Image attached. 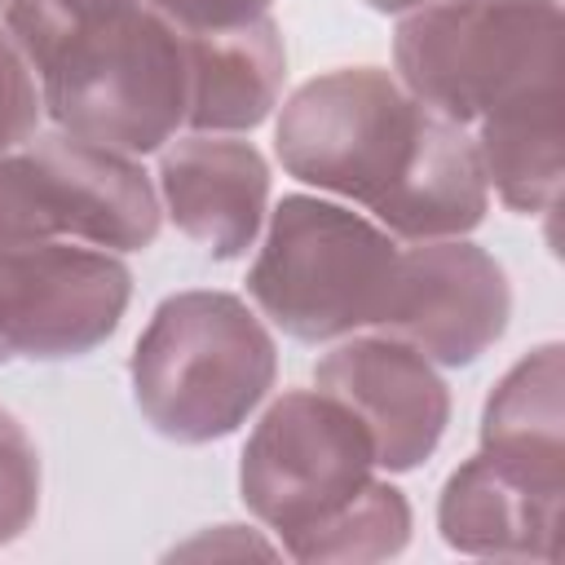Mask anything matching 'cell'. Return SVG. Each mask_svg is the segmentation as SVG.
Wrapping results in <instances>:
<instances>
[{"mask_svg":"<svg viewBox=\"0 0 565 565\" xmlns=\"http://www.w3.org/2000/svg\"><path fill=\"white\" fill-rule=\"evenodd\" d=\"M4 4H9V0H0V9H4Z\"/></svg>","mask_w":565,"mask_h":565,"instance_id":"44dd1931","label":"cell"},{"mask_svg":"<svg viewBox=\"0 0 565 565\" xmlns=\"http://www.w3.org/2000/svg\"><path fill=\"white\" fill-rule=\"evenodd\" d=\"M128 300L119 252L75 238L0 243V366L93 353L119 331Z\"/></svg>","mask_w":565,"mask_h":565,"instance_id":"ba28073f","label":"cell"},{"mask_svg":"<svg viewBox=\"0 0 565 565\" xmlns=\"http://www.w3.org/2000/svg\"><path fill=\"white\" fill-rule=\"evenodd\" d=\"M146 4L168 13L181 31H216L269 13V0H146Z\"/></svg>","mask_w":565,"mask_h":565,"instance_id":"d6986e66","label":"cell"},{"mask_svg":"<svg viewBox=\"0 0 565 565\" xmlns=\"http://www.w3.org/2000/svg\"><path fill=\"white\" fill-rule=\"evenodd\" d=\"M561 344L547 340L530 349L494 384L481 411V450L521 459L534 468L565 472V366Z\"/></svg>","mask_w":565,"mask_h":565,"instance_id":"5bb4252c","label":"cell"},{"mask_svg":"<svg viewBox=\"0 0 565 565\" xmlns=\"http://www.w3.org/2000/svg\"><path fill=\"white\" fill-rule=\"evenodd\" d=\"M40 512V450L26 424L0 406V547L22 539Z\"/></svg>","mask_w":565,"mask_h":565,"instance_id":"2e32d148","label":"cell"},{"mask_svg":"<svg viewBox=\"0 0 565 565\" xmlns=\"http://www.w3.org/2000/svg\"><path fill=\"white\" fill-rule=\"evenodd\" d=\"M274 150L287 177L366 207L402 243L459 238L490 207L472 132L384 66H340L300 84L282 102Z\"/></svg>","mask_w":565,"mask_h":565,"instance_id":"6da1fadb","label":"cell"},{"mask_svg":"<svg viewBox=\"0 0 565 565\" xmlns=\"http://www.w3.org/2000/svg\"><path fill=\"white\" fill-rule=\"evenodd\" d=\"M154 190L172 225L212 260H238L269 216V163L234 132H177L159 146Z\"/></svg>","mask_w":565,"mask_h":565,"instance_id":"8fae6325","label":"cell"},{"mask_svg":"<svg viewBox=\"0 0 565 565\" xmlns=\"http://www.w3.org/2000/svg\"><path fill=\"white\" fill-rule=\"evenodd\" d=\"M35 75L53 128L132 159L168 146L185 128V31L146 0L66 31L35 62Z\"/></svg>","mask_w":565,"mask_h":565,"instance_id":"277c9868","label":"cell"},{"mask_svg":"<svg viewBox=\"0 0 565 565\" xmlns=\"http://www.w3.org/2000/svg\"><path fill=\"white\" fill-rule=\"evenodd\" d=\"M375 477L366 424L322 388H287L247 433L238 490L247 512L291 552Z\"/></svg>","mask_w":565,"mask_h":565,"instance_id":"52a82bcc","label":"cell"},{"mask_svg":"<svg viewBox=\"0 0 565 565\" xmlns=\"http://www.w3.org/2000/svg\"><path fill=\"white\" fill-rule=\"evenodd\" d=\"M565 472L477 450L463 459L437 499L446 547L494 561H556Z\"/></svg>","mask_w":565,"mask_h":565,"instance_id":"7c38bea8","label":"cell"},{"mask_svg":"<svg viewBox=\"0 0 565 565\" xmlns=\"http://www.w3.org/2000/svg\"><path fill=\"white\" fill-rule=\"evenodd\" d=\"M397 252L402 243L366 212L318 194H287L269 212L247 269V296L291 340L331 344L380 327Z\"/></svg>","mask_w":565,"mask_h":565,"instance_id":"5b68a950","label":"cell"},{"mask_svg":"<svg viewBox=\"0 0 565 565\" xmlns=\"http://www.w3.org/2000/svg\"><path fill=\"white\" fill-rule=\"evenodd\" d=\"M375 13H406V9H419V4H428V0H366Z\"/></svg>","mask_w":565,"mask_h":565,"instance_id":"ffe728a7","label":"cell"},{"mask_svg":"<svg viewBox=\"0 0 565 565\" xmlns=\"http://www.w3.org/2000/svg\"><path fill=\"white\" fill-rule=\"evenodd\" d=\"M44 119V97H40V75L13 31L0 22V154L22 146L31 132H40Z\"/></svg>","mask_w":565,"mask_h":565,"instance_id":"ac0fdd59","label":"cell"},{"mask_svg":"<svg viewBox=\"0 0 565 565\" xmlns=\"http://www.w3.org/2000/svg\"><path fill=\"white\" fill-rule=\"evenodd\" d=\"M313 384L340 397L375 441V468L411 472L441 446L450 424V388L411 340L393 331H353L331 340L313 366Z\"/></svg>","mask_w":565,"mask_h":565,"instance_id":"30bf717a","label":"cell"},{"mask_svg":"<svg viewBox=\"0 0 565 565\" xmlns=\"http://www.w3.org/2000/svg\"><path fill=\"white\" fill-rule=\"evenodd\" d=\"M159 190L124 150L49 128L0 154V243L75 238L141 252L159 238Z\"/></svg>","mask_w":565,"mask_h":565,"instance_id":"8992f818","label":"cell"},{"mask_svg":"<svg viewBox=\"0 0 565 565\" xmlns=\"http://www.w3.org/2000/svg\"><path fill=\"white\" fill-rule=\"evenodd\" d=\"M397 79L463 124L521 216L561 194V0H428L397 13Z\"/></svg>","mask_w":565,"mask_h":565,"instance_id":"7a4b0ae2","label":"cell"},{"mask_svg":"<svg viewBox=\"0 0 565 565\" xmlns=\"http://www.w3.org/2000/svg\"><path fill=\"white\" fill-rule=\"evenodd\" d=\"M132 0H9L4 4V26L13 31V40L22 44V53L31 57V66L75 26L110 13V9H124Z\"/></svg>","mask_w":565,"mask_h":565,"instance_id":"e0dca14e","label":"cell"},{"mask_svg":"<svg viewBox=\"0 0 565 565\" xmlns=\"http://www.w3.org/2000/svg\"><path fill=\"white\" fill-rule=\"evenodd\" d=\"M512 318V287L503 265L459 238H424L397 252L393 287L375 331L411 340L437 366L477 362Z\"/></svg>","mask_w":565,"mask_h":565,"instance_id":"9c48e42d","label":"cell"},{"mask_svg":"<svg viewBox=\"0 0 565 565\" xmlns=\"http://www.w3.org/2000/svg\"><path fill=\"white\" fill-rule=\"evenodd\" d=\"M411 543V503L393 481L371 477L331 521L305 534L287 556L305 565L327 561H388Z\"/></svg>","mask_w":565,"mask_h":565,"instance_id":"9a60e30c","label":"cell"},{"mask_svg":"<svg viewBox=\"0 0 565 565\" xmlns=\"http://www.w3.org/2000/svg\"><path fill=\"white\" fill-rule=\"evenodd\" d=\"M190 53V132H247L269 119L287 79L282 31L269 13L216 26L185 31Z\"/></svg>","mask_w":565,"mask_h":565,"instance_id":"4fadbf2b","label":"cell"},{"mask_svg":"<svg viewBox=\"0 0 565 565\" xmlns=\"http://www.w3.org/2000/svg\"><path fill=\"white\" fill-rule=\"evenodd\" d=\"M128 375L137 411L159 437L203 446L238 433L269 397L278 344L243 296L194 287L150 313Z\"/></svg>","mask_w":565,"mask_h":565,"instance_id":"3957f363","label":"cell"}]
</instances>
